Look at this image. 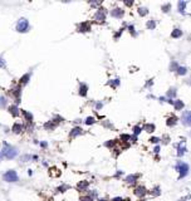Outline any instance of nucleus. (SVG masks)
I'll list each match as a JSON object with an SVG mask.
<instances>
[{
  "label": "nucleus",
  "mask_w": 191,
  "mask_h": 201,
  "mask_svg": "<svg viewBox=\"0 0 191 201\" xmlns=\"http://www.w3.org/2000/svg\"><path fill=\"white\" fill-rule=\"evenodd\" d=\"M2 155L3 157L8 158V160H14L18 155H19V150L12 145H8V143H4L3 145V150H2Z\"/></svg>",
  "instance_id": "nucleus-1"
},
{
  "label": "nucleus",
  "mask_w": 191,
  "mask_h": 201,
  "mask_svg": "<svg viewBox=\"0 0 191 201\" xmlns=\"http://www.w3.org/2000/svg\"><path fill=\"white\" fill-rule=\"evenodd\" d=\"M30 25H29V20L27 18H20L18 22H17V25H15V29L18 33H27L29 30Z\"/></svg>",
  "instance_id": "nucleus-2"
},
{
  "label": "nucleus",
  "mask_w": 191,
  "mask_h": 201,
  "mask_svg": "<svg viewBox=\"0 0 191 201\" xmlns=\"http://www.w3.org/2000/svg\"><path fill=\"white\" fill-rule=\"evenodd\" d=\"M3 180L5 182H9V183H13V182H18L19 181V175L15 170H8L4 175H3Z\"/></svg>",
  "instance_id": "nucleus-3"
},
{
  "label": "nucleus",
  "mask_w": 191,
  "mask_h": 201,
  "mask_svg": "<svg viewBox=\"0 0 191 201\" xmlns=\"http://www.w3.org/2000/svg\"><path fill=\"white\" fill-rule=\"evenodd\" d=\"M176 170H177L178 173H180L178 178H182V177H185V176L187 175V172H188V165L185 163V162H178V163L176 165Z\"/></svg>",
  "instance_id": "nucleus-4"
},
{
  "label": "nucleus",
  "mask_w": 191,
  "mask_h": 201,
  "mask_svg": "<svg viewBox=\"0 0 191 201\" xmlns=\"http://www.w3.org/2000/svg\"><path fill=\"white\" fill-rule=\"evenodd\" d=\"M94 19L97 22H103L106 19V12L103 9H98L96 12V15H94Z\"/></svg>",
  "instance_id": "nucleus-5"
},
{
  "label": "nucleus",
  "mask_w": 191,
  "mask_h": 201,
  "mask_svg": "<svg viewBox=\"0 0 191 201\" xmlns=\"http://www.w3.org/2000/svg\"><path fill=\"white\" fill-rule=\"evenodd\" d=\"M182 123H183L185 126L191 127V111L183 113V116H182Z\"/></svg>",
  "instance_id": "nucleus-6"
},
{
  "label": "nucleus",
  "mask_w": 191,
  "mask_h": 201,
  "mask_svg": "<svg viewBox=\"0 0 191 201\" xmlns=\"http://www.w3.org/2000/svg\"><path fill=\"white\" fill-rule=\"evenodd\" d=\"M146 193H147V190L143 186H138V187L135 188V195L138 196V197H143Z\"/></svg>",
  "instance_id": "nucleus-7"
},
{
  "label": "nucleus",
  "mask_w": 191,
  "mask_h": 201,
  "mask_svg": "<svg viewBox=\"0 0 191 201\" xmlns=\"http://www.w3.org/2000/svg\"><path fill=\"white\" fill-rule=\"evenodd\" d=\"M88 186H89V182H88V181H80V182L77 185V190H78L79 192H83V191H87Z\"/></svg>",
  "instance_id": "nucleus-8"
},
{
  "label": "nucleus",
  "mask_w": 191,
  "mask_h": 201,
  "mask_svg": "<svg viewBox=\"0 0 191 201\" xmlns=\"http://www.w3.org/2000/svg\"><path fill=\"white\" fill-rule=\"evenodd\" d=\"M88 93V85L85 83H80L79 84V95L80 97H85Z\"/></svg>",
  "instance_id": "nucleus-9"
},
{
  "label": "nucleus",
  "mask_w": 191,
  "mask_h": 201,
  "mask_svg": "<svg viewBox=\"0 0 191 201\" xmlns=\"http://www.w3.org/2000/svg\"><path fill=\"white\" fill-rule=\"evenodd\" d=\"M82 133H83V130H82L80 127H74V128H72V131H70V137L74 138V137L80 136Z\"/></svg>",
  "instance_id": "nucleus-10"
},
{
  "label": "nucleus",
  "mask_w": 191,
  "mask_h": 201,
  "mask_svg": "<svg viewBox=\"0 0 191 201\" xmlns=\"http://www.w3.org/2000/svg\"><path fill=\"white\" fill-rule=\"evenodd\" d=\"M111 15H112L113 18H122V17H123V10H122L121 8H116V9H113V10L111 12Z\"/></svg>",
  "instance_id": "nucleus-11"
},
{
  "label": "nucleus",
  "mask_w": 191,
  "mask_h": 201,
  "mask_svg": "<svg viewBox=\"0 0 191 201\" xmlns=\"http://www.w3.org/2000/svg\"><path fill=\"white\" fill-rule=\"evenodd\" d=\"M78 30L79 32H89L90 30V24L89 23H80L79 25H78Z\"/></svg>",
  "instance_id": "nucleus-12"
},
{
  "label": "nucleus",
  "mask_w": 191,
  "mask_h": 201,
  "mask_svg": "<svg viewBox=\"0 0 191 201\" xmlns=\"http://www.w3.org/2000/svg\"><path fill=\"white\" fill-rule=\"evenodd\" d=\"M19 111H20V110H19V108H18V106H15V105L9 107V112H10V113H12V116H14V117H18V116L20 115V112H19Z\"/></svg>",
  "instance_id": "nucleus-13"
},
{
  "label": "nucleus",
  "mask_w": 191,
  "mask_h": 201,
  "mask_svg": "<svg viewBox=\"0 0 191 201\" xmlns=\"http://www.w3.org/2000/svg\"><path fill=\"white\" fill-rule=\"evenodd\" d=\"M30 75H32V73H27V74H24V75L20 78V84H22V85L28 84V83H29V79H30Z\"/></svg>",
  "instance_id": "nucleus-14"
},
{
  "label": "nucleus",
  "mask_w": 191,
  "mask_h": 201,
  "mask_svg": "<svg viewBox=\"0 0 191 201\" xmlns=\"http://www.w3.org/2000/svg\"><path fill=\"white\" fill-rule=\"evenodd\" d=\"M137 178H138L137 175H128V176L125 178V181H126L127 183H131V185H132V183H135V182L137 181Z\"/></svg>",
  "instance_id": "nucleus-15"
},
{
  "label": "nucleus",
  "mask_w": 191,
  "mask_h": 201,
  "mask_svg": "<svg viewBox=\"0 0 191 201\" xmlns=\"http://www.w3.org/2000/svg\"><path fill=\"white\" fill-rule=\"evenodd\" d=\"M22 131H23V125L15 123V125L13 126V132H14V133H20Z\"/></svg>",
  "instance_id": "nucleus-16"
},
{
  "label": "nucleus",
  "mask_w": 191,
  "mask_h": 201,
  "mask_svg": "<svg viewBox=\"0 0 191 201\" xmlns=\"http://www.w3.org/2000/svg\"><path fill=\"white\" fill-rule=\"evenodd\" d=\"M13 94L19 99V97H20V94H22V87H20V85H17V87L13 89Z\"/></svg>",
  "instance_id": "nucleus-17"
},
{
  "label": "nucleus",
  "mask_w": 191,
  "mask_h": 201,
  "mask_svg": "<svg viewBox=\"0 0 191 201\" xmlns=\"http://www.w3.org/2000/svg\"><path fill=\"white\" fill-rule=\"evenodd\" d=\"M181 35H182V32H181L180 29H175V30L171 33V37H172V38H180Z\"/></svg>",
  "instance_id": "nucleus-18"
},
{
  "label": "nucleus",
  "mask_w": 191,
  "mask_h": 201,
  "mask_svg": "<svg viewBox=\"0 0 191 201\" xmlns=\"http://www.w3.org/2000/svg\"><path fill=\"white\" fill-rule=\"evenodd\" d=\"M23 115H24V117H25V120H27L28 122H32V121H33V115L29 113L28 111H23Z\"/></svg>",
  "instance_id": "nucleus-19"
},
{
  "label": "nucleus",
  "mask_w": 191,
  "mask_h": 201,
  "mask_svg": "<svg viewBox=\"0 0 191 201\" xmlns=\"http://www.w3.org/2000/svg\"><path fill=\"white\" fill-rule=\"evenodd\" d=\"M84 123L88 125V126H90V125L96 123V118H94V117H87V118L84 120Z\"/></svg>",
  "instance_id": "nucleus-20"
},
{
  "label": "nucleus",
  "mask_w": 191,
  "mask_h": 201,
  "mask_svg": "<svg viewBox=\"0 0 191 201\" xmlns=\"http://www.w3.org/2000/svg\"><path fill=\"white\" fill-rule=\"evenodd\" d=\"M186 2H180L178 3V12L180 13H185V7H186Z\"/></svg>",
  "instance_id": "nucleus-21"
},
{
  "label": "nucleus",
  "mask_w": 191,
  "mask_h": 201,
  "mask_svg": "<svg viewBox=\"0 0 191 201\" xmlns=\"http://www.w3.org/2000/svg\"><path fill=\"white\" fill-rule=\"evenodd\" d=\"M30 160H33V156H32V155H24V156H22V158H20L22 162H29Z\"/></svg>",
  "instance_id": "nucleus-22"
},
{
  "label": "nucleus",
  "mask_w": 191,
  "mask_h": 201,
  "mask_svg": "<svg viewBox=\"0 0 191 201\" xmlns=\"http://www.w3.org/2000/svg\"><path fill=\"white\" fill-rule=\"evenodd\" d=\"M138 14H140L141 17H145V15L148 14V9H147V8H140V9H138Z\"/></svg>",
  "instance_id": "nucleus-23"
},
{
  "label": "nucleus",
  "mask_w": 191,
  "mask_h": 201,
  "mask_svg": "<svg viewBox=\"0 0 191 201\" xmlns=\"http://www.w3.org/2000/svg\"><path fill=\"white\" fill-rule=\"evenodd\" d=\"M173 106H175L176 110H181V108L183 107V103L181 102V100H175V102H173Z\"/></svg>",
  "instance_id": "nucleus-24"
},
{
  "label": "nucleus",
  "mask_w": 191,
  "mask_h": 201,
  "mask_svg": "<svg viewBox=\"0 0 191 201\" xmlns=\"http://www.w3.org/2000/svg\"><path fill=\"white\" fill-rule=\"evenodd\" d=\"M145 130H146L147 132H153V131H155V125H150V123H147V125L145 126Z\"/></svg>",
  "instance_id": "nucleus-25"
},
{
  "label": "nucleus",
  "mask_w": 191,
  "mask_h": 201,
  "mask_svg": "<svg viewBox=\"0 0 191 201\" xmlns=\"http://www.w3.org/2000/svg\"><path fill=\"white\" fill-rule=\"evenodd\" d=\"M176 123V117H170L167 120V126H173Z\"/></svg>",
  "instance_id": "nucleus-26"
},
{
  "label": "nucleus",
  "mask_w": 191,
  "mask_h": 201,
  "mask_svg": "<svg viewBox=\"0 0 191 201\" xmlns=\"http://www.w3.org/2000/svg\"><path fill=\"white\" fill-rule=\"evenodd\" d=\"M141 131H142V128H141L140 126H135V127H133V133H135L136 136H137V135H140V133H141Z\"/></svg>",
  "instance_id": "nucleus-27"
},
{
  "label": "nucleus",
  "mask_w": 191,
  "mask_h": 201,
  "mask_svg": "<svg viewBox=\"0 0 191 201\" xmlns=\"http://www.w3.org/2000/svg\"><path fill=\"white\" fill-rule=\"evenodd\" d=\"M177 73H178V74H181V75L186 74V68H183V67H178V68H177Z\"/></svg>",
  "instance_id": "nucleus-28"
},
{
  "label": "nucleus",
  "mask_w": 191,
  "mask_h": 201,
  "mask_svg": "<svg viewBox=\"0 0 191 201\" xmlns=\"http://www.w3.org/2000/svg\"><path fill=\"white\" fill-rule=\"evenodd\" d=\"M155 27H156V24H155L153 20H150V22L147 23V28H148V29H153Z\"/></svg>",
  "instance_id": "nucleus-29"
},
{
  "label": "nucleus",
  "mask_w": 191,
  "mask_h": 201,
  "mask_svg": "<svg viewBox=\"0 0 191 201\" xmlns=\"http://www.w3.org/2000/svg\"><path fill=\"white\" fill-rule=\"evenodd\" d=\"M108 84L112 85V87H117V85L120 84V79H113V82H110Z\"/></svg>",
  "instance_id": "nucleus-30"
},
{
  "label": "nucleus",
  "mask_w": 191,
  "mask_h": 201,
  "mask_svg": "<svg viewBox=\"0 0 191 201\" xmlns=\"http://www.w3.org/2000/svg\"><path fill=\"white\" fill-rule=\"evenodd\" d=\"M5 105H7V99H5L4 97H0V106L5 107Z\"/></svg>",
  "instance_id": "nucleus-31"
},
{
  "label": "nucleus",
  "mask_w": 191,
  "mask_h": 201,
  "mask_svg": "<svg viewBox=\"0 0 191 201\" xmlns=\"http://www.w3.org/2000/svg\"><path fill=\"white\" fill-rule=\"evenodd\" d=\"M5 60L3 59V55H0V67H2V68H5Z\"/></svg>",
  "instance_id": "nucleus-32"
},
{
  "label": "nucleus",
  "mask_w": 191,
  "mask_h": 201,
  "mask_svg": "<svg viewBox=\"0 0 191 201\" xmlns=\"http://www.w3.org/2000/svg\"><path fill=\"white\" fill-rule=\"evenodd\" d=\"M80 200L82 201H93V197L92 196H85V197H82Z\"/></svg>",
  "instance_id": "nucleus-33"
},
{
  "label": "nucleus",
  "mask_w": 191,
  "mask_h": 201,
  "mask_svg": "<svg viewBox=\"0 0 191 201\" xmlns=\"http://www.w3.org/2000/svg\"><path fill=\"white\" fill-rule=\"evenodd\" d=\"M176 94V92H175V89L172 88V89H170V92H168V97H173Z\"/></svg>",
  "instance_id": "nucleus-34"
},
{
  "label": "nucleus",
  "mask_w": 191,
  "mask_h": 201,
  "mask_svg": "<svg viewBox=\"0 0 191 201\" xmlns=\"http://www.w3.org/2000/svg\"><path fill=\"white\" fill-rule=\"evenodd\" d=\"M158 191H160V188H158V187H156V188L153 190V192H152V193H153L155 196H157V195H160V192H158Z\"/></svg>",
  "instance_id": "nucleus-35"
},
{
  "label": "nucleus",
  "mask_w": 191,
  "mask_h": 201,
  "mask_svg": "<svg viewBox=\"0 0 191 201\" xmlns=\"http://www.w3.org/2000/svg\"><path fill=\"white\" fill-rule=\"evenodd\" d=\"M150 141H151V142H153V143H157V142H158V141H160V140H158V138H157V137H152V138H151V140H150Z\"/></svg>",
  "instance_id": "nucleus-36"
},
{
  "label": "nucleus",
  "mask_w": 191,
  "mask_h": 201,
  "mask_svg": "<svg viewBox=\"0 0 191 201\" xmlns=\"http://www.w3.org/2000/svg\"><path fill=\"white\" fill-rule=\"evenodd\" d=\"M162 9H163V12L166 13V12H167V9H170V4H167V5H165V7L162 8Z\"/></svg>",
  "instance_id": "nucleus-37"
},
{
  "label": "nucleus",
  "mask_w": 191,
  "mask_h": 201,
  "mask_svg": "<svg viewBox=\"0 0 191 201\" xmlns=\"http://www.w3.org/2000/svg\"><path fill=\"white\" fill-rule=\"evenodd\" d=\"M102 103H97V105H96V108H97V110H100V108H102Z\"/></svg>",
  "instance_id": "nucleus-38"
},
{
  "label": "nucleus",
  "mask_w": 191,
  "mask_h": 201,
  "mask_svg": "<svg viewBox=\"0 0 191 201\" xmlns=\"http://www.w3.org/2000/svg\"><path fill=\"white\" fill-rule=\"evenodd\" d=\"M40 146H42V147H47V146H48V143H47V142H42V143H40Z\"/></svg>",
  "instance_id": "nucleus-39"
},
{
  "label": "nucleus",
  "mask_w": 191,
  "mask_h": 201,
  "mask_svg": "<svg viewBox=\"0 0 191 201\" xmlns=\"http://www.w3.org/2000/svg\"><path fill=\"white\" fill-rule=\"evenodd\" d=\"M155 152H156V153H158V152H160V147H158V146H157V147H155Z\"/></svg>",
  "instance_id": "nucleus-40"
},
{
  "label": "nucleus",
  "mask_w": 191,
  "mask_h": 201,
  "mask_svg": "<svg viewBox=\"0 0 191 201\" xmlns=\"http://www.w3.org/2000/svg\"><path fill=\"white\" fill-rule=\"evenodd\" d=\"M2 160H3V155H2V152H0V162H2Z\"/></svg>",
  "instance_id": "nucleus-41"
}]
</instances>
